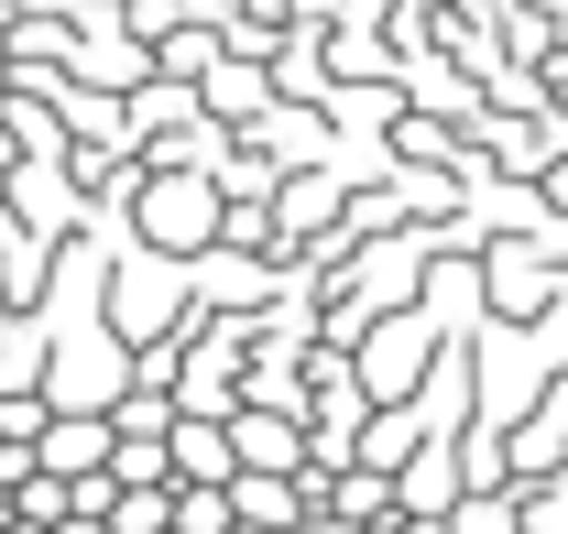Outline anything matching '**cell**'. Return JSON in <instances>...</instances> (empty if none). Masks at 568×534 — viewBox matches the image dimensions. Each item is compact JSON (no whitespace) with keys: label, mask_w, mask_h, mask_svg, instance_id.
<instances>
[{"label":"cell","mask_w":568,"mask_h":534,"mask_svg":"<svg viewBox=\"0 0 568 534\" xmlns=\"http://www.w3.org/2000/svg\"><path fill=\"white\" fill-rule=\"evenodd\" d=\"M164 480L230 491V425H209V414H175V425H164Z\"/></svg>","instance_id":"11"},{"label":"cell","mask_w":568,"mask_h":534,"mask_svg":"<svg viewBox=\"0 0 568 534\" xmlns=\"http://www.w3.org/2000/svg\"><path fill=\"white\" fill-rule=\"evenodd\" d=\"M44 349H55L44 317H0V393H33L44 382Z\"/></svg>","instance_id":"12"},{"label":"cell","mask_w":568,"mask_h":534,"mask_svg":"<svg viewBox=\"0 0 568 534\" xmlns=\"http://www.w3.org/2000/svg\"><path fill=\"white\" fill-rule=\"evenodd\" d=\"M536 186H547V207H568V153H547V164H536Z\"/></svg>","instance_id":"14"},{"label":"cell","mask_w":568,"mask_h":534,"mask_svg":"<svg viewBox=\"0 0 568 534\" xmlns=\"http://www.w3.org/2000/svg\"><path fill=\"white\" fill-rule=\"evenodd\" d=\"M197 110H209L219 132H252V121L274 110V76H263V66H241V55H219V66L197 76Z\"/></svg>","instance_id":"9"},{"label":"cell","mask_w":568,"mask_h":534,"mask_svg":"<svg viewBox=\"0 0 568 534\" xmlns=\"http://www.w3.org/2000/svg\"><path fill=\"white\" fill-rule=\"evenodd\" d=\"M437 524L448 534H525V502H514V491H459Z\"/></svg>","instance_id":"13"},{"label":"cell","mask_w":568,"mask_h":534,"mask_svg":"<svg viewBox=\"0 0 568 534\" xmlns=\"http://www.w3.org/2000/svg\"><path fill=\"white\" fill-rule=\"evenodd\" d=\"M470 284H481V306H493L503 328H547L568 306V273L547 263V240H493V251L470 263Z\"/></svg>","instance_id":"3"},{"label":"cell","mask_w":568,"mask_h":534,"mask_svg":"<svg viewBox=\"0 0 568 534\" xmlns=\"http://www.w3.org/2000/svg\"><path fill=\"white\" fill-rule=\"evenodd\" d=\"M426 371H437V317H372V328L351 338V382L361 403H416L426 393Z\"/></svg>","instance_id":"2"},{"label":"cell","mask_w":568,"mask_h":534,"mask_svg":"<svg viewBox=\"0 0 568 534\" xmlns=\"http://www.w3.org/2000/svg\"><path fill=\"white\" fill-rule=\"evenodd\" d=\"M383 534H448V524H437V513H394Z\"/></svg>","instance_id":"15"},{"label":"cell","mask_w":568,"mask_h":534,"mask_svg":"<svg viewBox=\"0 0 568 534\" xmlns=\"http://www.w3.org/2000/svg\"><path fill=\"white\" fill-rule=\"evenodd\" d=\"M33 469H55V480L110 469V414H44V425H33Z\"/></svg>","instance_id":"8"},{"label":"cell","mask_w":568,"mask_h":534,"mask_svg":"<svg viewBox=\"0 0 568 534\" xmlns=\"http://www.w3.org/2000/svg\"><path fill=\"white\" fill-rule=\"evenodd\" d=\"M33 393H44V414H110V403L132 393V349H121L110 328H99V338H55Z\"/></svg>","instance_id":"4"},{"label":"cell","mask_w":568,"mask_h":534,"mask_svg":"<svg viewBox=\"0 0 568 534\" xmlns=\"http://www.w3.org/2000/svg\"><path fill=\"white\" fill-rule=\"evenodd\" d=\"M470 480H459V437H426L416 459L394 469V513H448Z\"/></svg>","instance_id":"10"},{"label":"cell","mask_w":568,"mask_h":534,"mask_svg":"<svg viewBox=\"0 0 568 534\" xmlns=\"http://www.w3.org/2000/svg\"><path fill=\"white\" fill-rule=\"evenodd\" d=\"M416 11H448V0H416Z\"/></svg>","instance_id":"17"},{"label":"cell","mask_w":568,"mask_h":534,"mask_svg":"<svg viewBox=\"0 0 568 534\" xmlns=\"http://www.w3.org/2000/svg\"><path fill=\"white\" fill-rule=\"evenodd\" d=\"M230 425V469H274V480H306V502L328 491L317 469H306V425L295 414H274V403H241V414H219Z\"/></svg>","instance_id":"6"},{"label":"cell","mask_w":568,"mask_h":534,"mask_svg":"<svg viewBox=\"0 0 568 534\" xmlns=\"http://www.w3.org/2000/svg\"><path fill=\"white\" fill-rule=\"evenodd\" d=\"M132 240L153 263H197L219 251V186L209 175H142L132 186Z\"/></svg>","instance_id":"1"},{"label":"cell","mask_w":568,"mask_h":534,"mask_svg":"<svg viewBox=\"0 0 568 534\" xmlns=\"http://www.w3.org/2000/svg\"><path fill=\"white\" fill-rule=\"evenodd\" d=\"M317 513L306 502V480H274V469H230V524L241 534H295Z\"/></svg>","instance_id":"7"},{"label":"cell","mask_w":568,"mask_h":534,"mask_svg":"<svg viewBox=\"0 0 568 534\" xmlns=\"http://www.w3.org/2000/svg\"><path fill=\"white\" fill-rule=\"evenodd\" d=\"M295 534H372V524H339V513H306Z\"/></svg>","instance_id":"16"},{"label":"cell","mask_w":568,"mask_h":534,"mask_svg":"<svg viewBox=\"0 0 568 534\" xmlns=\"http://www.w3.org/2000/svg\"><path fill=\"white\" fill-rule=\"evenodd\" d=\"M175 328H186V263H153V251H142V263L110 284V338H121V349H164Z\"/></svg>","instance_id":"5"}]
</instances>
